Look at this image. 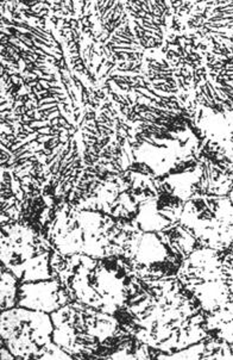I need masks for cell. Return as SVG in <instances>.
Here are the masks:
<instances>
[{
    "label": "cell",
    "instance_id": "1",
    "mask_svg": "<svg viewBox=\"0 0 233 360\" xmlns=\"http://www.w3.org/2000/svg\"><path fill=\"white\" fill-rule=\"evenodd\" d=\"M124 309L131 317L133 337L164 354L208 335L201 308L178 276L144 281L133 274Z\"/></svg>",
    "mask_w": 233,
    "mask_h": 360
},
{
    "label": "cell",
    "instance_id": "2",
    "mask_svg": "<svg viewBox=\"0 0 233 360\" xmlns=\"http://www.w3.org/2000/svg\"><path fill=\"white\" fill-rule=\"evenodd\" d=\"M51 266L54 278L60 279L68 291L70 301L112 315L124 309L135 274L126 259L65 255L53 250Z\"/></svg>",
    "mask_w": 233,
    "mask_h": 360
},
{
    "label": "cell",
    "instance_id": "3",
    "mask_svg": "<svg viewBox=\"0 0 233 360\" xmlns=\"http://www.w3.org/2000/svg\"><path fill=\"white\" fill-rule=\"evenodd\" d=\"M178 278L198 302L208 334L233 344V252L199 247Z\"/></svg>",
    "mask_w": 233,
    "mask_h": 360
},
{
    "label": "cell",
    "instance_id": "4",
    "mask_svg": "<svg viewBox=\"0 0 233 360\" xmlns=\"http://www.w3.org/2000/svg\"><path fill=\"white\" fill-rule=\"evenodd\" d=\"M130 145L135 160L130 169L157 179L197 160L201 139L188 118L179 117L130 124Z\"/></svg>",
    "mask_w": 233,
    "mask_h": 360
},
{
    "label": "cell",
    "instance_id": "5",
    "mask_svg": "<svg viewBox=\"0 0 233 360\" xmlns=\"http://www.w3.org/2000/svg\"><path fill=\"white\" fill-rule=\"evenodd\" d=\"M53 341L73 359H107L118 345L131 337L116 315L69 302L51 314Z\"/></svg>",
    "mask_w": 233,
    "mask_h": 360
},
{
    "label": "cell",
    "instance_id": "6",
    "mask_svg": "<svg viewBox=\"0 0 233 360\" xmlns=\"http://www.w3.org/2000/svg\"><path fill=\"white\" fill-rule=\"evenodd\" d=\"M180 224L198 240L200 247L229 250L233 243V204L229 197L197 195L187 200Z\"/></svg>",
    "mask_w": 233,
    "mask_h": 360
},
{
    "label": "cell",
    "instance_id": "7",
    "mask_svg": "<svg viewBox=\"0 0 233 360\" xmlns=\"http://www.w3.org/2000/svg\"><path fill=\"white\" fill-rule=\"evenodd\" d=\"M51 314L15 307L0 315V337L17 360L39 359L53 342Z\"/></svg>",
    "mask_w": 233,
    "mask_h": 360
},
{
    "label": "cell",
    "instance_id": "8",
    "mask_svg": "<svg viewBox=\"0 0 233 360\" xmlns=\"http://www.w3.org/2000/svg\"><path fill=\"white\" fill-rule=\"evenodd\" d=\"M133 274L144 281L178 276L182 260L164 243L159 233L142 231L130 260Z\"/></svg>",
    "mask_w": 233,
    "mask_h": 360
},
{
    "label": "cell",
    "instance_id": "9",
    "mask_svg": "<svg viewBox=\"0 0 233 360\" xmlns=\"http://www.w3.org/2000/svg\"><path fill=\"white\" fill-rule=\"evenodd\" d=\"M53 250L51 243L29 224L15 222L1 226V262L8 270Z\"/></svg>",
    "mask_w": 233,
    "mask_h": 360
},
{
    "label": "cell",
    "instance_id": "10",
    "mask_svg": "<svg viewBox=\"0 0 233 360\" xmlns=\"http://www.w3.org/2000/svg\"><path fill=\"white\" fill-rule=\"evenodd\" d=\"M185 203L178 197L159 191L140 204L133 224L144 233H161L180 224Z\"/></svg>",
    "mask_w": 233,
    "mask_h": 360
},
{
    "label": "cell",
    "instance_id": "11",
    "mask_svg": "<svg viewBox=\"0 0 233 360\" xmlns=\"http://www.w3.org/2000/svg\"><path fill=\"white\" fill-rule=\"evenodd\" d=\"M69 294L58 278L39 282L20 283L17 307L53 314L68 304Z\"/></svg>",
    "mask_w": 233,
    "mask_h": 360
},
{
    "label": "cell",
    "instance_id": "12",
    "mask_svg": "<svg viewBox=\"0 0 233 360\" xmlns=\"http://www.w3.org/2000/svg\"><path fill=\"white\" fill-rule=\"evenodd\" d=\"M202 169L199 159L185 165L168 176L155 179L159 191L166 192L171 196L187 202L197 195H200Z\"/></svg>",
    "mask_w": 233,
    "mask_h": 360
},
{
    "label": "cell",
    "instance_id": "13",
    "mask_svg": "<svg viewBox=\"0 0 233 360\" xmlns=\"http://www.w3.org/2000/svg\"><path fill=\"white\" fill-rule=\"evenodd\" d=\"M198 159L202 169L200 195L229 197L233 188L232 166L202 153H200Z\"/></svg>",
    "mask_w": 233,
    "mask_h": 360
},
{
    "label": "cell",
    "instance_id": "14",
    "mask_svg": "<svg viewBox=\"0 0 233 360\" xmlns=\"http://www.w3.org/2000/svg\"><path fill=\"white\" fill-rule=\"evenodd\" d=\"M159 234L164 243L169 247V250L182 262L200 247L194 235L181 224H175Z\"/></svg>",
    "mask_w": 233,
    "mask_h": 360
},
{
    "label": "cell",
    "instance_id": "15",
    "mask_svg": "<svg viewBox=\"0 0 233 360\" xmlns=\"http://www.w3.org/2000/svg\"><path fill=\"white\" fill-rule=\"evenodd\" d=\"M20 284V281L11 271H8L4 266L1 267V295H0L1 311L17 307Z\"/></svg>",
    "mask_w": 233,
    "mask_h": 360
},
{
    "label": "cell",
    "instance_id": "16",
    "mask_svg": "<svg viewBox=\"0 0 233 360\" xmlns=\"http://www.w3.org/2000/svg\"><path fill=\"white\" fill-rule=\"evenodd\" d=\"M202 359H233L232 349L229 342L208 334L204 339Z\"/></svg>",
    "mask_w": 233,
    "mask_h": 360
},
{
    "label": "cell",
    "instance_id": "17",
    "mask_svg": "<svg viewBox=\"0 0 233 360\" xmlns=\"http://www.w3.org/2000/svg\"><path fill=\"white\" fill-rule=\"evenodd\" d=\"M0 353H1V360H16L15 356L10 352V349H8L5 345L1 344Z\"/></svg>",
    "mask_w": 233,
    "mask_h": 360
},
{
    "label": "cell",
    "instance_id": "18",
    "mask_svg": "<svg viewBox=\"0 0 233 360\" xmlns=\"http://www.w3.org/2000/svg\"><path fill=\"white\" fill-rule=\"evenodd\" d=\"M229 198L231 200V202H232L233 204V188L232 190H231V192H229Z\"/></svg>",
    "mask_w": 233,
    "mask_h": 360
},
{
    "label": "cell",
    "instance_id": "19",
    "mask_svg": "<svg viewBox=\"0 0 233 360\" xmlns=\"http://www.w3.org/2000/svg\"><path fill=\"white\" fill-rule=\"evenodd\" d=\"M229 251L233 252V243H232V245H231V247H229Z\"/></svg>",
    "mask_w": 233,
    "mask_h": 360
},
{
    "label": "cell",
    "instance_id": "20",
    "mask_svg": "<svg viewBox=\"0 0 233 360\" xmlns=\"http://www.w3.org/2000/svg\"><path fill=\"white\" fill-rule=\"evenodd\" d=\"M229 346H231V349H232V353H233V344H229Z\"/></svg>",
    "mask_w": 233,
    "mask_h": 360
}]
</instances>
